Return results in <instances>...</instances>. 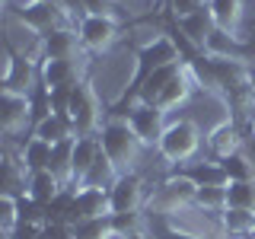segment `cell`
<instances>
[{"label": "cell", "instance_id": "cell-1", "mask_svg": "<svg viewBox=\"0 0 255 239\" xmlns=\"http://www.w3.org/2000/svg\"><path fill=\"white\" fill-rule=\"evenodd\" d=\"M182 61H185V54H182V48H179V42H175L172 35H153L150 42H143L137 51H134V77H131V83H128V90L118 96L115 112H112V115H122L125 106L131 109L137 86H140L150 74H153V70L169 67V64H182Z\"/></svg>", "mask_w": 255, "mask_h": 239}, {"label": "cell", "instance_id": "cell-2", "mask_svg": "<svg viewBox=\"0 0 255 239\" xmlns=\"http://www.w3.org/2000/svg\"><path fill=\"white\" fill-rule=\"evenodd\" d=\"M99 143H102L106 156L115 163V169L122 172V175L134 172V166H137V156H140L143 143L137 140V134L131 131L128 118H122V115H109L106 124H102V131H99Z\"/></svg>", "mask_w": 255, "mask_h": 239}, {"label": "cell", "instance_id": "cell-3", "mask_svg": "<svg viewBox=\"0 0 255 239\" xmlns=\"http://www.w3.org/2000/svg\"><path fill=\"white\" fill-rule=\"evenodd\" d=\"M10 16L19 19V26L32 32V35H48V32L54 29H64V26H74V22L67 19V13H64L61 3H51V0H3Z\"/></svg>", "mask_w": 255, "mask_h": 239}, {"label": "cell", "instance_id": "cell-4", "mask_svg": "<svg viewBox=\"0 0 255 239\" xmlns=\"http://www.w3.org/2000/svg\"><path fill=\"white\" fill-rule=\"evenodd\" d=\"M198 150H201V127L191 121V118H175V121H169L159 143H156V153L172 166L195 159Z\"/></svg>", "mask_w": 255, "mask_h": 239}, {"label": "cell", "instance_id": "cell-5", "mask_svg": "<svg viewBox=\"0 0 255 239\" xmlns=\"http://www.w3.org/2000/svg\"><path fill=\"white\" fill-rule=\"evenodd\" d=\"M67 118H70V124H74L77 137H99V131H102V106H99V96H96L93 83H86V80H77L74 83Z\"/></svg>", "mask_w": 255, "mask_h": 239}, {"label": "cell", "instance_id": "cell-6", "mask_svg": "<svg viewBox=\"0 0 255 239\" xmlns=\"http://www.w3.org/2000/svg\"><path fill=\"white\" fill-rule=\"evenodd\" d=\"M195 195H198V185L188 179L185 172H172V175H166L163 179V185H159L153 195H150V214H159V217H169V214L175 211H182V207H188V204H195Z\"/></svg>", "mask_w": 255, "mask_h": 239}, {"label": "cell", "instance_id": "cell-7", "mask_svg": "<svg viewBox=\"0 0 255 239\" xmlns=\"http://www.w3.org/2000/svg\"><path fill=\"white\" fill-rule=\"evenodd\" d=\"M29 124H35V99L26 93L0 90V127H3V134L16 137Z\"/></svg>", "mask_w": 255, "mask_h": 239}, {"label": "cell", "instance_id": "cell-8", "mask_svg": "<svg viewBox=\"0 0 255 239\" xmlns=\"http://www.w3.org/2000/svg\"><path fill=\"white\" fill-rule=\"evenodd\" d=\"M67 227L70 223H80V220H102V217H112V201H109V191L106 188H86L80 185L74 188L67 207Z\"/></svg>", "mask_w": 255, "mask_h": 239}, {"label": "cell", "instance_id": "cell-9", "mask_svg": "<svg viewBox=\"0 0 255 239\" xmlns=\"http://www.w3.org/2000/svg\"><path fill=\"white\" fill-rule=\"evenodd\" d=\"M77 32H80V45H83V51L102 54V51H109V48L118 42L122 19H118V16H83L80 26H77Z\"/></svg>", "mask_w": 255, "mask_h": 239}, {"label": "cell", "instance_id": "cell-10", "mask_svg": "<svg viewBox=\"0 0 255 239\" xmlns=\"http://www.w3.org/2000/svg\"><path fill=\"white\" fill-rule=\"evenodd\" d=\"M122 118H128L131 131L137 134V140L143 147H156L159 137H163V131H166V124H169L166 121V112H159L156 106H150V102H134Z\"/></svg>", "mask_w": 255, "mask_h": 239}, {"label": "cell", "instance_id": "cell-11", "mask_svg": "<svg viewBox=\"0 0 255 239\" xmlns=\"http://www.w3.org/2000/svg\"><path fill=\"white\" fill-rule=\"evenodd\" d=\"M109 201H112V217H118V214H140L150 198L140 175L128 172V175H118V182L109 188Z\"/></svg>", "mask_w": 255, "mask_h": 239}, {"label": "cell", "instance_id": "cell-12", "mask_svg": "<svg viewBox=\"0 0 255 239\" xmlns=\"http://www.w3.org/2000/svg\"><path fill=\"white\" fill-rule=\"evenodd\" d=\"M201 54H204V58H214V61H239V64H249V58H252V45H246L243 38L236 35V32L214 29Z\"/></svg>", "mask_w": 255, "mask_h": 239}, {"label": "cell", "instance_id": "cell-13", "mask_svg": "<svg viewBox=\"0 0 255 239\" xmlns=\"http://www.w3.org/2000/svg\"><path fill=\"white\" fill-rule=\"evenodd\" d=\"M80 51H83V45H80L77 26H64L42 35V58L48 61H77Z\"/></svg>", "mask_w": 255, "mask_h": 239}, {"label": "cell", "instance_id": "cell-14", "mask_svg": "<svg viewBox=\"0 0 255 239\" xmlns=\"http://www.w3.org/2000/svg\"><path fill=\"white\" fill-rule=\"evenodd\" d=\"M207 150L211 159H227L243 150V124L236 118H223V121L207 134Z\"/></svg>", "mask_w": 255, "mask_h": 239}, {"label": "cell", "instance_id": "cell-15", "mask_svg": "<svg viewBox=\"0 0 255 239\" xmlns=\"http://www.w3.org/2000/svg\"><path fill=\"white\" fill-rule=\"evenodd\" d=\"M175 26H179V32L185 35V42H188L191 48H198V51H204L211 32L217 29V26H214V16H211V10H207V6H201V10H195V13H188V16H182V19H175Z\"/></svg>", "mask_w": 255, "mask_h": 239}, {"label": "cell", "instance_id": "cell-16", "mask_svg": "<svg viewBox=\"0 0 255 239\" xmlns=\"http://www.w3.org/2000/svg\"><path fill=\"white\" fill-rule=\"evenodd\" d=\"M32 134L42 137V140H48L51 147H58V143H64V140H74L77 137L70 118L67 115H54V112H48L45 118H38V121L32 124Z\"/></svg>", "mask_w": 255, "mask_h": 239}, {"label": "cell", "instance_id": "cell-17", "mask_svg": "<svg viewBox=\"0 0 255 239\" xmlns=\"http://www.w3.org/2000/svg\"><path fill=\"white\" fill-rule=\"evenodd\" d=\"M179 172H185L198 188H227L230 185L220 159H198V163H188L185 169H179Z\"/></svg>", "mask_w": 255, "mask_h": 239}, {"label": "cell", "instance_id": "cell-18", "mask_svg": "<svg viewBox=\"0 0 255 239\" xmlns=\"http://www.w3.org/2000/svg\"><path fill=\"white\" fill-rule=\"evenodd\" d=\"M220 230L223 239H255V211L227 207L220 214Z\"/></svg>", "mask_w": 255, "mask_h": 239}, {"label": "cell", "instance_id": "cell-19", "mask_svg": "<svg viewBox=\"0 0 255 239\" xmlns=\"http://www.w3.org/2000/svg\"><path fill=\"white\" fill-rule=\"evenodd\" d=\"M102 153V143L99 137H77L74 140V188L83 185L86 172L93 169V163Z\"/></svg>", "mask_w": 255, "mask_h": 239}, {"label": "cell", "instance_id": "cell-20", "mask_svg": "<svg viewBox=\"0 0 255 239\" xmlns=\"http://www.w3.org/2000/svg\"><path fill=\"white\" fill-rule=\"evenodd\" d=\"M77 83V64L74 61H48L42 58V90L51 93L58 86H74Z\"/></svg>", "mask_w": 255, "mask_h": 239}, {"label": "cell", "instance_id": "cell-21", "mask_svg": "<svg viewBox=\"0 0 255 239\" xmlns=\"http://www.w3.org/2000/svg\"><path fill=\"white\" fill-rule=\"evenodd\" d=\"M74 140L58 143V147L51 150V159H48V172H51L64 188H74Z\"/></svg>", "mask_w": 255, "mask_h": 239}, {"label": "cell", "instance_id": "cell-22", "mask_svg": "<svg viewBox=\"0 0 255 239\" xmlns=\"http://www.w3.org/2000/svg\"><path fill=\"white\" fill-rule=\"evenodd\" d=\"M61 191H64V185L58 179H54L48 169H42V172H32L29 175V201L32 204H38V207H45V204H51V201H58L61 198Z\"/></svg>", "mask_w": 255, "mask_h": 239}, {"label": "cell", "instance_id": "cell-23", "mask_svg": "<svg viewBox=\"0 0 255 239\" xmlns=\"http://www.w3.org/2000/svg\"><path fill=\"white\" fill-rule=\"evenodd\" d=\"M51 143L48 140H42V137H35L32 134L29 140H22V147H19V163L26 166V172L32 175V172H42V169H48V159H51Z\"/></svg>", "mask_w": 255, "mask_h": 239}, {"label": "cell", "instance_id": "cell-24", "mask_svg": "<svg viewBox=\"0 0 255 239\" xmlns=\"http://www.w3.org/2000/svg\"><path fill=\"white\" fill-rule=\"evenodd\" d=\"M3 195H13L19 201L29 198V172L19 163V156H10L3 163Z\"/></svg>", "mask_w": 255, "mask_h": 239}, {"label": "cell", "instance_id": "cell-25", "mask_svg": "<svg viewBox=\"0 0 255 239\" xmlns=\"http://www.w3.org/2000/svg\"><path fill=\"white\" fill-rule=\"evenodd\" d=\"M207 10H211L214 26H217V29L236 32L239 22H243V0H211Z\"/></svg>", "mask_w": 255, "mask_h": 239}, {"label": "cell", "instance_id": "cell-26", "mask_svg": "<svg viewBox=\"0 0 255 239\" xmlns=\"http://www.w3.org/2000/svg\"><path fill=\"white\" fill-rule=\"evenodd\" d=\"M118 175H122V172L115 169V163H112V159L106 156V150H102V153H99V159L93 163V169L86 172L83 185H86V188H106V191H109V188L118 182Z\"/></svg>", "mask_w": 255, "mask_h": 239}, {"label": "cell", "instance_id": "cell-27", "mask_svg": "<svg viewBox=\"0 0 255 239\" xmlns=\"http://www.w3.org/2000/svg\"><path fill=\"white\" fill-rule=\"evenodd\" d=\"M227 207L255 211V182H230L227 185Z\"/></svg>", "mask_w": 255, "mask_h": 239}, {"label": "cell", "instance_id": "cell-28", "mask_svg": "<svg viewBox=\"0 0 255 239\" xmlns=\"http://www.w3.org/2000/svg\"><path fill=\"white\" fill-rule=\"evenodd\" d=\"M220 166L230 182H255V166L246 159V153H233V156L220 159Z\"/></svg>", "mask_w": 255, "mask_h": 239}, {"label": "cell", "instance_id": "cell-29", "mask_svg": "<svg viewBox=\"0 0 255 239\" xmlns=\"http://www.w3.org/2000/svg\"><path fill=\"white\" fill-rule=\"evenodd\" d=\"M70 233H74V239H106V236L112 233V217L70 223Z\"/></svg>", "mask_w": 255, "mask_h": 239}, {"label": "cell", "instance_id": "cell-30", "mask_svg": "<svg viewBox=\"0 0 255 239\" xmlns=\"http://www.w3.org/2000/svg\"><path fill=\"white\" fill-rule=\"evenodd\" d=\"M19 220H22V201L13 195H0V227H3V236H10Z\"/></svg>", "mask_w": 255, "mask_h": 239}, {"label": "cell", "instance_id": "cell-31", "mask_svg": "<svg viewBox=\"0 0 255 239\" xmlns=\"http://www.w3.org/2000/svg\"><path fill=\"white\" fill-rule=\"evenodd\" d=\"M195 207H201L207 214H223L227 211V188H198Z\"/></svg>", "mask_w": 255, "mask_h": 239}, {"label": "cell", "instance_id": "cell-32", "mask_svg": "<svg viewBox=\"0 0 255 239\" xmlns=\"http://www.w3.org/2000/svg\"><path fill=\"white\" fill-rule=\"evenodd\" d=\"M83 3H86V16H118L115 0H83Z\"/></svg>", "mask_w": 255, "mask_h": 239}, {"label": "cell", "instance_id": "cell-33", "mask_svg": "<svg viewBox=\"0 0 255 239\" xmlns=\"http://www.w3.org/2000/svg\"><path fill=\"white\" fill-rule=\"evenodd\" d=\"M153 239H201V236H191V233H182V230H175V227H169L163 217L156 220V233H153Z\"/></svg>", "mask_w": 255, "mask_h": 239}, {"label": "cell", "instance_id": "cell-34", "mask_svg": "<svg viewBox=\"0 0 255 239\" xmlns=\"http://www.w3.org/2000/svg\"><path fill=\"white\" fill-rule=\"evenodd\" d=\"M169 6H172L175 19H182V16H188V13L201 10V6H207V3H204V0H169Z\"/></svg>", "mask_w": 255, "mask_h": 239}, {"label": "cell", "instance_id": "cell-35", "mask_svg": "<svg viewBox=\"0 0 255 239\" xmlns=\"http://www.w3.org/2000/svg\"><path fill=\"white\" fill-rule=\"evenodd\" d=\"M61 6H64V13H67V19L74 22V26H80V19L86 16V3H83V0H61Z\"/></svg>", "mask_w": 255, "mask_h": 239}, {"label": "cell", "instance_id": "cell-36", "mask_svg": "<svg viewBox=\"0 0 255 239\" xmlns=\"http://www.w3.org/2000/svg\"><path fill=\"white\" fill-rule=\"evenodd\" d=\"M128 239H153V236H147V227H143V230H137V233H131Z\"/></svg>", "mask_w": 255, "mask_h": 239}, {"label": "cell", "instance_id": "cell-37", "mask_svg": "<svg viewBox=\"0 0 255 239\" xmlns=\"http://www.w3.org/2000/svg\"><path fill=\"white\" fill-rule=\"evenodd\" d=\"M51 3H61V0H51Z\"/></svg>", "mask_w": 255, "mask_h": 239}, {"label": "cell", "instance_id": "cell-38", "mask_svg": "<svg viewBox=\"0 0 255 239\" xmlns=\"http://www.w3.org/2000/svg\"><path fill=\"white\" fill-rule=\"evenodd\" d=\"M204 3H211V0H204Z\"/></svg>", "mask_w": 255, "mask_h": 239}]
</instances>
